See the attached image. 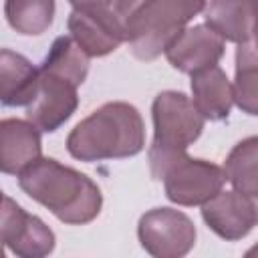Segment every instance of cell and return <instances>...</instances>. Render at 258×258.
Listing matches in <instances>:
<instances>
[{"instance_id": "15", "label": "cell", "mask_w": 258, "mask_h": 258, "mask_svg": "<svg viewBox=\"0 0 258 258\" xmlns=\"http://www.w3.org/2000/svg\"><path fill=\"white\" fill-rule=\"evenodd\" d=\"M191 101L206 121L226 119L234 105V87L218 64L191 75Z\"/></svg>"}, {"instance_id": "11", "label": "cell", "mask_w": 258, "mask_h": 258, "mask_svg": "<svg viewBox=\"0 0 258 258\" xmlns=\"http://www.w3.org/2000/svg\"><path fill=\"white\" fill-rule=\"evenodd\" d=\"M202 218L214 234L228 242L242 240L258 224L252 202L236 189L220 191L208 200L202 206Z\"/></svg>"}, {"instance_id": "20", "label": "cell", "mask_w": 258, "mask_h": 258, "mask_svg": "<svg viewBox=\"0 0 258 258\" xmlns=\"http://www.w3.org/2000/svg\"><path fill=\"white\" fill-rule=\"evenodd\" d=\"M145 0H115V6H113V10H115V14L123 20V24L127 26V22H129V18L137 12V8L143 4Z\"/></svg>"}, {"instance_id": "18", "label": "cell", "mask_w": 258, "mask_h": 258, "mask_svg": "<svg viewBox=\"0 0 258 258\" xmlns=\"http://www.w3.org/2000/svg\"><path fill=\"white\" fill-rule=\"evenodd\" d=\"M234 103L246 115L258 117V46L248 40L236 48Z\"/></svg>"}, {"instance_id": "1", "label": "cell", "mask_w": 258, "mask_h": 258, "mask_svg": "<svg viewBox=\"0 0 258 258\" xmlns=\"http://www.w3.org/2000/svg\"><path fill=\"white\" fill-rule=\"evenodd\" d=\"M18 185L28 198L71 226L93 222L103 206L101 189L91 177L52 157H40L28 165L18 175Z\"/></svg>"}, {"instance_id": "6", "label": "cell", "mask_w": 258, "mask_h": 258, "mask_svg": "<svg viewBox=\"0 0 258 258\" xmlns=\"http://www.w3.org/2000/svg\"><path fill=\"white\" fill-rule=\"evenodd\" d=\"M137 238L143 250L155 258H179L194 248L196 226L179 210L153 208L139 218Z\"/></svg>"}, {"instance_id": "21", "label": "cell", "mask_w": 258, "mask_h": 258, "mask_svg": "<svg viewBox=\"0 0 258 258\" xmlns=\"http://www.w3.org/2000/svg\"><path fill=\"white\" fill-rule=\"evenodd\" d=\"M73 10H113L115 0H69Z\"/></svg>"}, {"instance_id": "19", "label": "cell", "mask_w": 258, "mask_h": 258, "mask_svg": "<svg viewBox=\"0 0 258 258\" xmlns=\"http://www.w3.org/2000/svg\"><path fill=\"white\" fill-rule=\"evenodd\" d=\"M4 16L18 34L36 36L50 28L54 20V0H6Z\"/></svg>"}, {"instance_id": "17", "label": "cell", "mask_w": 258, "mask_h": 258, "mask_svg": "<svg viewBox=\"0 0 258 258\" xmlns=\"http://www.w3.org/2000/svg\"><path fill=\"white\" fill-rule=\"evenodd\" d=\"M89 54L73 36H58L50 44L40 69L81 87L89 73Z\"/></svg>"}, {"instance_id": "8", "label": "cell", "mask_w": 258, "mask_h": 258, "mask_svg": "<svg viewBox=\"0 0 258 258\" xmlns=\"http://www.w3.org/2000/svg\"><path fill=\"white\" fill-rule=\"evenodd\" d=\"M2 242L16 256L42 258L54 250V232L38 216L24 212L10 196H4Z\"/></svg>"}, {"instance_id": "16", "label": "cell", "mask_w": 258, "mask_h": 258, "mask_svg": "<svg viewBox=\"0 0 258 258\" xmlns=\"http://www.w3.org/2000/svg\"><path fill=\"white\" fill-rule=\"evenodd\" d=\"M224 169L232 187L252 202L258 218V135L238 141L228 153Z\"/></svg>"}, {"instance_id": "3", "label": "cell", "mask_w": 258, "mask_h": 258, "mask_svg": "<svg viewBox=\"0 0 258 258\" xmlns=\"http://www.w3.org/2000/svg\"><path fill=\"white\" fill-rule=\"evenodd\" d=\"M151 117L153 141L147 149V159L153 179L161 181L165 169L202 135L206 117L181 91H161L153 99Z\"/></svg>"}, {"instance_id": "13", "label": "cell", "mask_w": 258, "mask_h": 258, "mask_svg": "<svg viewBox=\"0 0 258 258\" xmlns=\"http://www.w3.org/2000/svg\"><path fill=\"white\" fill-rule=\"evenodd\" d=\"M258 0H210L204 8L206 24L226 42H248L254 34Z\"/></svg>"}, {"instance_id": "22", "label": "cell", "mask_w": 258, "mask_h": 258, "mask_svg": "<svg viewBox=\"0 0 258 258\" xmlns=\"http://www.w3.org/2000/svg\"><path fill=\"white\" fill-rule=\"evenodd\" d=\"M252 42L258 46V16H256V24H254V34H252Z\"/></svg>"}, {"instance_id": "14", "label": "cell", "mask_w": 258, "mask_h": 258, "mask_svg": "<svg viewBox=\"0 0 258 258\" xmlns=\"http://www.w3.org/2000/svg\"><path fill=\"white\" fill-rule=\"evenodd\" d=\"M38 87V69L20 52H0V101L4 107H28Z\"/></svg>"}, {"instance_id": "23", "label": "cell", "mask_w": 258, "mask_h": 258, "mask_svg": "<svg viewBox=\"0 0 258 258\" xmlns=\"http://www.w3.org/2000/svg\"><path fill=\"white\" fill-rule=\"evenodd\" d=\"M246 256H258V244H256V246H252V248L246 252Z\"/></svg>"}, {"instance_id": "7", "label": "cell", "mask_w": 258, "mask_h": 258, "mask_svg": "<svg viewBox=\"0 0 258 258\" xmlns=\"http://www.w3.org/2000/svg\"><path fill=\"white\" fill-rule=\"evenodd\" d=\"M77 107V85L38 67V87L34 99L26 107V119L34 123L40 131L52 133L71 119Z\"/></svg>"}, {"instance_id": "12", "label": "cell", "mask_w": 258, "mask_h": 258, "mask_svg": "<svg viewBox=\"0 0 258 258\" xmlns=\"http://www.w3.org/2000/svg\"><path fill=\"white\" fill-rule=\"evenodd\" d=\"M40 129L28 119H2L0 123V169L8 175H20L28 165L40 159Z\"/></svg>"}, {"instance_id": "10", "label": "cell", "mask_w": 258, "mask_h": 258, "mask_svg": "<svg viewBox=\"0 0 258 258\" xmlns=\"http://www.w3.org/2000/svg\"><path fill=\"white\" fill-rule=\"evenodd\" d=\"M224 44L226 40L208 24H196L185 28L165 48V56L173 69L194 75L202 69L218 64L224 56Z\"/></svg>"}, {"instance_id": "5", "label": "cell", "mask_w": 258, "mask_h": 258, "mask_svg": "<svg viewBox=\"0 0 258 258\" xmlns=\"http://www.w3.org/2000/svg\"><path fill=\"white\" fill-rule=\"evenodd\" d=\"M161 181L169 202L177 206H204L222 191L228 177L224 167L183 153L165 169Z\"/></svg>"}, {"instance_id": "9", "label": "cell", "mask_w": 258, "mask_h": 258, "mask_svg": "<svg viewBox=\"0 0 258 258\" xmlns=\"http://www.w3.org/2000/svg\"><path fill=\"white\" fill-rule=\"evenodd\" d=\"M67 24L89 56H105L127 40L125 24L115 10H73Z\"/></svg>"}, {"instance_id": "4", "label": "cell", "mask_w": 258, "mask_h": 258, "mask_svg": "<svg viewBox=\"0 0 258 258\" xmlns=\"http://www.w3.org/2000/svg\"><path fill=\"white\" fill-rule=\"evenodd\" d=\"M204 8L206 0H145L125 26L131 52L139 60L157 58Z\"/></svg>"}, {"instance_id": "2", "label": "cell", "mask_w": 258, "mask_h": 258, "mask_svg": "<svg viewBox=\"0 0 258 258\" xmlns=\"http://www.w3.org/2000/svg\"><path fill=\"white\" fill-rule=\"evenodd\" d=\"M145 147L141 113L123 101L105 103L79 121L67 137V151L79 161L123 159Z\"/></svg>"}]
</instances>
